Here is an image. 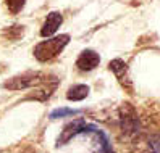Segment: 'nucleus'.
Returning <instances> with one entry per match:
<instances>
[{
  "mask_svg": "<svg viewBox=\"0 0 160 153\" xmlns=\"http://www.w3.org/2000/svg\"><path fill=\"white\" fill-rule=\"evenodd\" d=\"M68 42H70L68 34H60L57 37H47V41H42L34 47V52H32L34 58L41 63L50 61L62 53V50L68 45Z\"/></svg>",
  "mask_w": 160,
  "mask_h": 153,
  "instance_id": "1",
  "label": "nucleus"
},
{
  "mask_svg": "<svg viewBox=\"0 0 160 153\" xmlns=\"http://www.w3.org/2000/svg\"><path fill=\"white\" fill-rule=\"evenodd\" d=\"M47 81V74L41 71H24L21 74L13 76L12 79H8L3 82V89L8 90H24V89H31V87H39V85L45 84Z\"/></svg>",
  "mask_w": 160,
  "mask_h": 153,
  "instance_id": "2",
  "label": "nucleus"
},
{
  "mask_svg": "<svg viewBox=\"0 0 160 153\" xmlns=\"http://www.w3.org/2000/svg\"><path fill=\"white\" fill-rule=\"evenodd\" d=\"M120 119H121V129L125 134H136L139 122H138V114L136 110L129 103H125L120 110Z\"/></svg>",
  "mask_w": 160,
  "mask_h": 153,
  "instance_id": "3",
  "label": "nucleus"
},
{
  "mask_svg": "<svg viewBox=\"0 0 160 153\" xmlns=\"http://www.w3.org/2000/svg\"><path fill=\"white\" fill-rule=\"evenodd\" d=\"M100 63V56L96 50H91V49H86L82 50L76 60V66L79 71H92L96 69Z\"/></svg>",
  "mask_w": 160,
  "mask_h": 153,
  "instance_id": "4",
  "label": "nucleus"
},
{
  "mask_svg": "<svg viewBox=\"0 0 160 153\" xmlns=\"http://www.w3.org/2000/svg\"><path fill=\"white\" fill-rule=\"evenodd\" d=\"M108 69L113 71V74L117 76V79L120 81V84L123 87L131 90V79H129V73H128V65L123 60H120V58L112 60L108 63Z\"/></svg>",
  "mask_w": 160,
  "mask_h": 153,
  "instance_id": "5",
  "label": "nucleus"
},
{
  "mask_svg": "<svg viewBox=\"0 0 160 153\" xmlns=\"http://www.w3.org/2000/svg\"><path fill=\"white\" fill-rule=\"evenodd\" d=\"M62 23H63L62 13H58V12L49 13V15H47V18H45V21H44V24H42L41 36H42V37H50V36H53L55 32H57L58 27L62 26Z\"/></svg>",
  "mask_w": 160,
  "mask_h": 153,
  "instance_id": "6",
  "label": "nucleus"
},
{
  "mask_svg": "<svg viewBox=\"0 0 160 153\" xmlns=\"http://www.w3.org/2000/svg\"><path fill=\"white\" fill-rule=\"evenodd\" d=\"M89 95V85L86 84H74L68 89L67 92V98L71 102H81Z\"/></svg>",
  "mask_w": 160,
  "mask_h": 153,
  "instance_id": "7",
  "label": "nucleus"
},
{
  "mask_svg": "<svg viewBox=\"0 0 160 153\" xmlns=\"http://www.w3.org/2000/svg\"><path fill=\"white\" fill-rule=\"evenodd\" d=\"M81 110H74V108H57L50 111L49 118L50 119H58V118H65V116H74V114H79Z\"/></svg>",
  "mask_w": 160,
  "mask_h": 153,
  "instance_id": "8",
  "label": "nucleus"
},
{
  "mask_svg": "<svg viewBox=\"0 0 160 153\" xmlns=\"http://www.w3.org/2000/svg\"><path fill=\"white\" fill-rule=\"evenodd\" d=\"M2 34H3V36H8V39H10V41H18V39H21L23 34H24V26H20V24L10 26V27H8V29H5Z\"/></svg>",
  "mask_w": 160,
  "mask_h": 153,
  "instance_id": "9",
  "label": "nucleus"
},
{
  "mask_svg": "<svg viewBox=\"0 0 160 153\" xmlns=\"http://www.w3.org/2000/svg\"><path fill=\"white\" fill-rule=\"evenodd\" d=\"M24 3H26V0H5V5L8 7V10H10L13 15L20 13L23 10Z\"/></svg>",
  "mask_w": 160,
  "mask_h": 153,
  "instance_id": "10",
  "label": "nucleus"
}]
</instances>
